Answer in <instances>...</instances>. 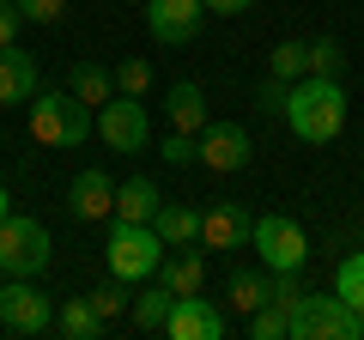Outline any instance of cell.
<instances>
[{
  "label": "cell",
  "mask_w": 364,
  "mask_h": 340,
  "mask_svg": "<svg viewBox=\"0 0 364 340\" xmlns=\"http://www.w3.org/2000/svg\"><path fill=\"white\" fill-rule=\"evenodd\" d=\"M85 298H91V310L104 316V328H109V322H122V316L134 310V292H128V280H116V274H109V286L85 292Z\"/></svg>",
  "instance_id": "obj_23"
},
{
  "label": "cell",
  "mask_w": 364,
  "mask_h": 340,
  "mask_svg": "<svg viewBox=\"0 0 364 340\" xmlns=\"http://www.w3.org/2000/svg\"><path fill=\"white\" fill-rule=\"evenodd\" d=\"M91 134V110L73 92H37L31 97V140L49 146V152H73Z\"/></svg>",
  "instance_id": "obj_2"
},
{
  "label": "cell",
  "mask_w": 364,
  "mask_h": 340,
  "mask_svg": "<svg viewBox=\"0 0 364 340\" xmlns=\"http://www.w3.org/2000/svg\"><path fill=\"white\" fill-rule=\"evenodd\" d=\"M304 49H310V43H273L267 73H273V79H286V85H298V79H304Z\"/></svg>",
  "instance_id": "obj_27"
},
{
  "label": "cell",
  "mask_w": 364,
  "mask_h": 340,
  "mask_svg": "<svg viewBox=\"0 0 364 340\" xmlns=\"http://www.w3.org/2000/svg\"><path fill=\"white\" fill-rule=\"evenodd\" d=\"M152 231L164 237V249H200V213L182 207V201H164L152 213Z\"/></svg>",
  "instance_id": "obj_16"
},
{
  "label": "cell",
  "mask_w": 364,
  "mask_h": 340,
  "mask_svg": "<svg viewBox=\"0 0 364 340\" xmlns=\"http://www.w3.org/2000/svg\"><path fill=\"white\" fill-rule=\"evenodd\" d=\"M67 207H73L79 225H97V219H116V183L104 170H79L73 188H67Z\"/></svg>",
  "instance_id": "obj_12"
},
{
  "label": "cell",
  "mask_w": 364,
  "mask_h": 340,
  "mask_svg": "<svg viewBox=\"0 0 364 340\" xmlns=\"http://www.w3.org/2000/svg\"><path fill=\"white\" fill-rule=\"evenodd\" d=\"M18 25H25L18 0H0V49H13V43H18Z\"/></svg>",
  "instance_id": "obj_31"
},
{
  "label": "cell",
  "mask_w": 364,
  "mask_h": 340,
  "mask_svg": "<svg viewBox=\"0 0 364 340\" xmlns=\"http://www.w3.org/2000/svg\"><path fill=\"white\" fill-rule=\"evenodd\" d=\"M104 255H109V274L134 286V280H158V262H164L170 249H164V237H158L152 225H128V219H116V225H109Z\"/></svg>",
  "instance_id": "obj_4"
},
{
  "label": "cell",
  "mask_w": 364,
  "mask_h": 340,
  "mask_svg": "<svg viewBox=\"0 0 364 340\" xmlns=\"http://www.w3.org/2000/svg\"><path fill=\"white\" fill-rule=\"evenodd\" d=\"M249 249L261 255L267 274H304V262H310V237H304V225L286 219V213H261L255 231H249Z\"/></svg>",
  "instance_id": "obj_6"
},
{
  "label": "cell",
  "mask_w": 364,
  "mask_h": 340,
  "mask_svg": "<svg viewBox=\"0 0 364 340\" xmlns=\"http://www.w3.org/2000/svg\"><path fill=\"white\" fill-rule=\"evenodd\" d=\"M55 334H67V340H97V334H104V316L91 310V298H61V310H55Z\"/></svg>",
  "instance_id": "obj_20"
},
{
  "label": "cell",
  "mask_w": 364,
  "mask_h": 340,
  "mask_svg": "<svg viewBox=\"0 0 364 340\" xmlns=\"http://www.w3.org/2000/svg\"><path fill=\"white\" fill-rule=\"evenodd\" d=\"M286 340H364V316L346 310L334 292H304Z\"/></svg>",
  "instance_id": "obj_5"
},
{
  "label": "cell",
  "mask_w": 364,
  "mask_h": 340,
  "mask_svg": "<svg viewBox=\"0 0 364 340\" xmlns=\"http://www.w3.org/2000/svg\"><path fill=\"white\" fill-rule=\"evenodd\" d=\"M55 255V237L43 219H25V213H6L0 219V274L6 280H37Z\"/></svg>",
  "instance_id": "obj_3"
},
{
  "label": "cell",
  "mask_w": 364,
  "mask_h": 340,
  "mask_svg": "<svg viewBox=\"0 0 364 340\" xmlns=\"http://www.w3.org/2000/svg\"><path fill=\"white\" fill-rule=\"evenodd\" d=\"M170 304H176V292H170L164 280H158V286H146V292H134V328H140V334H164Z\"/></svg>",
  "instance_id": "obj_21"
},
{
  "label": "cell",
  "mask_w": 364,
  "mask_h": 340,
  "mask_svg": "<svg viewBox=\"0 0 364 340\" xmlns=\"http://www.w3.org/2000/svg\"><path fill=\"white\" fill-rule=\"evenodd\" d=\"M164 116H170V128L176 134H200L213 122V110H207V92H200L195 79H176L164 92Z\"/></svg>",
  "instance_id": "obj_14"
},
{
  "label": "cell",
  "mask_w": 364,
  "mask_h": 340,
  "mask_svg": "<svg viewBox=\"0 0 364 340\" xmlns=\"http://www.w3.org/2000/svg\"><path fill=\"white\" fill-rule=\"evenodd\" d=\"M116 92H128V97L152 92V61H146V55H128V61L116 67Z\"/></svg>",
  "instance_id": "obj_28"
},
{
  "label": "cell",
  "mask_w": 364,
  "mask_h": 340,
  "mask_svg": "<svg viewBox=\"0 0 364 340\" xmlns=\"http://www.w3.org/2000/svg\"><path fill=\"white\" fill-rule=\"evenodd\" d=\"M334 298L346 304V310H358V316H364V249L340 262V274H334Z\"/></svg>",
  "instance_id": "obj_25"
},
{
  "label": "cell",
  "mask_w": 364,
  "mask_h": 340,
  "mask_svg": "<svg viewBox=\"0 0 364 340\" xmlns=\"http://www.w3.org/2000/svg\"><path fill=\"white\" fill-rule=\"evenodd\" d=\"M31 97H37V55L13 43L0 49V104H31Z\"/></svg>",
  "instance_id": "obj_15"
},
{
  "label": "cell",
  "mask_w": 364,
  "mask_h": 340,
  "mask_svg": "<svg viewBox=\"0 0 364 340\" xmlns=\"http://www.w3.org/2000/svg\"><path fill=\"white\" fill-rule=\"evenodd\" d=\"M200 25H207L200 0H146V31L158 43H195Z\"/></svg>",
  "instance_id": "obj_10"
},
{
  "label": "cell",
  "mask_w": 364,
  "mask_h": 340,
  "mask_svg": "<svg viewBox=\"0 0 364 340\" xmlns=\"http://www.w3.org/2000/svg\"><path fill=\"white\" fill-rule=\"evenodd\" d=\"M286 92H291L286 79H267V85H261V92H255V104L267 110V116H279V110H286Z\"/></svg>",
  "instance_id": "obj_32"
},
{
  "label": "cell",
  "mask_w": 364,
  "mask_h": 340,
  "mask_svg": "<svg viewBox=\"0 0 364 340\" xmlns=\"http://www.w3.org/2000/svg\"><path fill=\"white\" fill-rule=\"evenodd\" d=\"M18 13H25L31 25H61V18H67V0H18Z\"/></svg>",
  "instance_id": "obj_30"
},
{
  "label": "cell",
  "mask_w": 364,
  "mask_h": 340,
  "mask_svg": "<svg viewBox=\"0 0 364 340\" xmlns=\"http://www.w3.org/2000/svg\"><path fill=\"white\" fill-rule=\"evenodd\" d=\"M158 207H164V195H158L152 176H128V183H116V219H128V225H152Z\"/></svg>",
  "instance_id": "obj_19"
},
{
  "label": "cell",
  "mask_w": 364,
  "mask_h": 340,
  "mask_svg": "<svg viewBox=\"0 0 364 340\" xmlns=\"http://www.w3.org/2000/svg\"><path fill=\"white\" fill-rule=\"evenodd\" d=\"M164 334H170V340H225V334H231V316H225L213 298L188 292V298H176V304H170Z\"/></svg>",
  "instance_id": "obj_9"
},
{
  "label": "cell",
  "mask_w": 364,
  "mask_h": 340,
  "mask_svg": "<svg viewBox=\"0 0 364 340\" xmlns=\"http://www.w3.org/2000/svg\"><path fill=\"white\" fill-rule=\"evenodd\" d=\"M304 73H316V79H340V73H346V49H340L334 37H316L310 49H304Z\"/></svg>",
  "instance_id": "obj_24"
},
{
  "label": "cell",
  "mask_w": 364,
  "mask_h": 340,
  "mask_svg": "<svg viewBox=\"0 0 364 340\" xmlns=\"http://www.w3.org/2000/svg\"><path fill=\"white\" fill-rule=\"evenodd\" d=\"M286 122H291V134H298V140L328 146L340 128H346V92H340V79L304 73L298 85L286 92Z\"/></svg>",
  "instance_id": "obj_1"
},
{
  "label": "cell",
  "mask_w": 364,
  "mask_h": 340,
  "mask_svg": "<svg viewBox=\"0 0 364 340\" xmlns=\"http://www.w3.org/2000/svg\"><path fill=\"white\" fill-rule=\"evenodd\" d=\"M128 6H146V0H128Z\"/></svg>",
  "instance_id": "obj_35"
},
{
  "label": "cell",
  "mask_w": 364,
  "mask_h": 340,
  "mask_svg": "<svg viewBox=\"0 0 364 340\" xmlns=\"http://www.w3.org/2000/svg\"><path fill=\"white\" fill-rule=\"evenodd\" d=\"M200 140V164L207 170H243L249 158H255V146H249V128H237V122H207V128L195 134Z\"/></svg>",
  "instance_id": "obj_11"
},
{
  "label": "cell",
  "mask_w": 364,
  "mask_h": 340,
  "mask_svg": "<svg viewBox=\"0 0 364 340\" xmlns=\"http://www.w3.org/2000/svg\"><path fill=\"white\" fill-rule=\"evenodd\" d=\"M249 231H255V219H249L237 201H213V207L200 213V249H243Z\"/></svg>",
  "instance_id": "obj_13"
},
{
  "label": "cell",
  "mask_w": 364,
  "mask_h": 340,
  "mask_svg": "<svg viewBox=\"0 0 364 340\" xmlns=\"http://www.w3.org/2000/svg\"><path fill=\"white\" fill-rule=\"evenodd\" d=\"M0 328L6 334H49L55 328V298H43L37 280H6L0 286Z\"/></svg>",
  "instance_id": "obj_8"
},
{
  "label": "cell",
  "mask_w": 364,
  "mask_h": 340,
  "mask_svg": "<svg viewBox=\"0 0 364 340\" xmlns=\"http://www.w3.org/2000/svg\"><path fill=\"white\" fill-rule=\"evenodd\" d=\"M291 334V310H286V304H261V310L255 316H249V340H286Z\"/></svg>",
  "instance_id": "obj_26"
},
{
  "label": "cell",
  "mask_w": 364,
  "mask_h": 340,
  "mask_svg": "<svg viewBox=\"0 0 364 340\" xmlns=\"http://www.w3.org/2000/svg\"><path fill=\"white\" fill-rule=\"evenodd\" d=\"M91 128L104 134V146L109 152H146V140H152V116H146V97H128V92H116L97 116H91Z\"/></svg>",
  "instance_id": "obj_7"
},
{
  "label": "cell",
  "mask_w": 364,
  "mask_h": 340,
  "mask_svg": "<svg viewBox=\"0 0 364 340\" xmlns=\"http://www.w3.org/2000/svg\"><path fill=\"white\" fill-rule=\"evenodd\" d=\"M67 92H73L79 104L91 110V116H97V110L116 97V73H109V67H97V61H73V73H67Z\"/></svg>",
  "instance_id": "obj_18"
},
{
  "label": "cell",
  "mask_w": 364,
  "mask_h": 340,
  "mask_svg": "<svg viewBox=\"0 0 364 340\" xmlns=\"http://www.w3.org/2000/svg\"><path fill=\"white\" fill-rule=\"evenodd\" d=\"M158 280H164L176 298L200 292L207 286V249H176V255H164V262H158Z\"/></svg>",
  "instance_id": "obj_17"
},
{
  "label": "cell",
  "mask_w": 364,
  "mask_h": 340,
  "mask_svg": "<svg viewBox=\"0 0 364 340\" xmlns=\"http://www.w3.org/2000/svg\"><path fill=\"white\" fill-rule=\"evenodd\" d=\"M273 292V274H231V310L237 316H255Z\"/></svg>",
  "instance_id": "obj_22"
},
{
  "label": "cell",
  "mask_w": 364,
  "mask_h": 340,
  "mask_svg": "<svg viewBox=\"0 0 364 340\" xmlns=\"http://www.w3.org/2000/svg\"><path fill=\"white\" fill-rule=\"evenodd\" d=\"M200 6H207V13H219V18H237V13H249L255 0H200Z\"/></svg>",
  "instance_id": "obj_33"
},
{
  "label": "cell",
  "mask_w": 364,
  "mask_h": 340,
  "mask_svg": "<svg viewBox=\"0 0 364 340\" xmlns=\"http://www.w3.org/2000/svg\"><path fill=\"white\" fill-rule=\"evenodd\" d=\"M158 158H164V164H200V140H195V134H170V140L164 146H158Z\"/></svg>",
  "instance_id": "obj_29"
},
{
  "label": "cell",
  "mask_w": 364,
  "mask_h": 340,
  "mask_svg": "<svg viewBox=\"0 0 364 340\" xmlns=\"http://www.w3.org/2000/svg\"><path fill=\"white\" fill-rule=\"evenodd\" d=\"M6 213H13V207H6V188H0V219H6Z\"/></svg>",
  "instance_id": "obj_34"
}]
</instances>
